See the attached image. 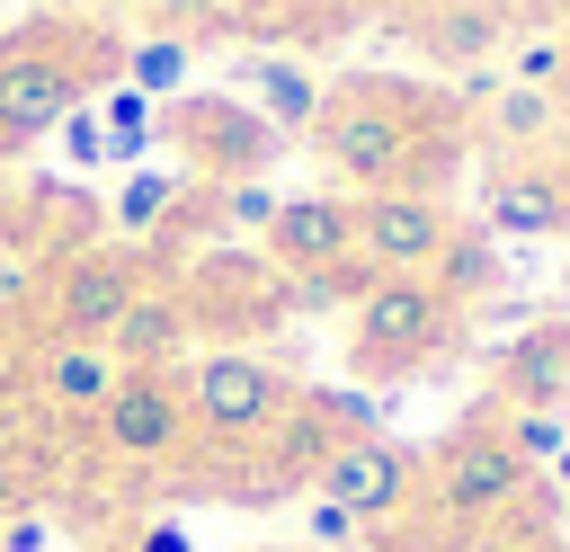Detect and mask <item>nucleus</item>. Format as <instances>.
I'll list each match as a JSON object with an SVG mask.
<instances>
[{
  "label": "nucleus",
  "mask_w": 570,
  "mask_h": 552,
  "mask_svg": "<svg viewBox=\"0 0 570 552\" xmlns=\"http://www.w3.org/2000/svg\"><path fill=\"white\" fill-rule=\"evenodd\" d=\"M312 151L356 187V196H383V187H428L445 178L454 142H445V107L410 80H347L330 89L321 125H312Z\"/></svg>",
  "instance_id": "obj_1"
},
{
  "label": "nucleus",
  "mask_w": 570,
  "mask_h": 552,
  "mask_svg": "<svg viewBox=\"0 0 570 552\" xmlns=\"http://www.w3.org/2000/svg\"><path fill=\"white\" fill-rule=\"evenodd\" d=\"M178 392H187L196 481H214V490H232V472H249L267 454V436L294 418V401H303V383L267 347H196L178 365Z\"/></svg>",
  "instance_id": "obj_2"
},
{
  "label": "nucleus",
  "mask_w": 570,
  "mask_h": 552,
  "mask_svg": "<svg viewBox=\"0 0 570 552\" xmlns=\"http://www.w3.org/2000/svg\"><path fill=\"white\" fill-rule=\"evenodd\" d=\"M445 338H454V303L428 276H374L347 303V365L365 383H401V374L436 365Z\"/></svg>",
  "instance_id": "obj_3"
},
{
  "label": "nucleus",
  "mask_w": 570,
  "mask_h": 552,
  "mask_svg": "<svg viewBox=\"0 0 570 552\" xmlns=\"http://www.w3.org/2000/svg\"><path fill=\"white\" fill-rule=\"evenodd\" d=\"M116 53H125V45L80 53L71 27H45V36L0 45V151H27L36 134H53V125L80 107V89L98 80V62L116 71Z\"/></svg>",
  "instance_id": "obj_4"
},
{
  "label": "nucleus",
  "mask_w": 570,
  "mask_h": 552,
  "mask_svg": "<svg viewBox=\"0 0 570 552\" xmlns=\"http://www.w3.org/2000/svg\"><path fill=\"white\" fill-rule=\"evenodd\" d=\"M89 463L134 472V481L187 463V392H178V374H116V392L89 410Z\"/></svg>",
  "instance_id": "obj_5"
},
{
  "label": "nucleus",
  "mask_w": 570,
  "mask_h": 552,
  "mask_svg": "<svg viewBox=\"0 0 570 552\" xmlns=\"http://www.w3.org/2000/svg\"><path fill=\"white\" fill-rule=\"evenodd\" d=\"M312 499L347 507V516L365 525V543H374V534H392V525L419 507V445H401V436H347V445H330V463L312 472Z\"/></svg>",
  "instance_id": "obj_6"
},
{
  "label": "nucleus",
  "mask_w": 570,
  "mask_h": 552,
  "mask_svg": "<svg viewBox=\"0 0 570 552\" xmlns=\"http://www.w3.org/2000/svg\"><path fill=\"white\" fill-rule=\"evenodd\" d=\"M160 134L178 142V160L205 178V187H232V178H258L276 151H285V134L249 107V98H178L169 116H160Z\"/></svg>",
  "instance_id": "obj_7"
},
{
  "label": "nucleus",
  "mask_w": 570,
  "mask_h": 552,
  "mask_svg": "<svg viewBox=\"0 0 570 552\" xmlns=\"http://www.w3.org/2000/svg\"><path fill=\"white\" fill-rule=\"evenodd\" d=\"M178 294H187L196 338L214 329V347H249V338H267V329L294 312V285H285L276 267H258V258H205Z\"/></svg>",
  "instance_id": "obj_8"
},
{
  "label": "nucleus",
  "mask_w": 570,
  "mask_h": 552,
  "mask_svg": "<svg viewBox=\"0 0 570 552\" xmlns=\"http://www.w3.org/2000/svg\"><path fill=\"white\" fill-rule=\"evenodd\" d=\"M454 240V214L445 196L428 187H383V196H356V258L374 276H428Z\"/></svg>",
  "instance_id": "obj_9"
},
{
  "label": "nucleus",
  "mask_w": 570,
  "mask_h": 552,
  "mask_svg": "<svg viewBox=\"0 0 570 552\" xmlns=\"http://www.w3.org/2000/svg\"><path fill=\"white\" fill-rule=\"evenodd\" d=\"M142 285H151V276H142L134 249H71V258H53V276H45V321H53V338H98V347H107V329L125 321V303H134Z\"/></svg>",
  "instance_id": "obj_10"
},
{
  "label": "nucleus",
  "mask_w": 570,
  "mask_h": 552,
  "mask_svg": "<svg viewBox=\"0 0 570 552\" xmlns=\"http://www.w3.org/2000/svg\"><path fill=\"white\" fill-rule=\"evenodd\" d=\"M258 240H267V267L285 285L294 276H321V267L356 258V196H285Z\"/></svg>",
  "instance_id": "obj_11"
},
{
  "label": "nucleus",
  "mask_w": 570,
  "mask_h": 552,
  "mask_svg": "<svg viewBox=\"0 0 570 552\" xmlns=\"http://www.w3.org/2000/svg\"><path fill=\"white\" fill-rule=\"evenodd\" d=\"M18 374H27V392H36V410H53V418H80L89 427V410L116 392V356L98 347V338H36L27 356H18Z\"/></svg>",
  "instance_id": "obj_12"
},
{
  "label": "nucleus",
  "mask_w": 570,
  "mask_h": 552,
  "mask_svg": "<svg viewBox=\"0 0 570 552\" xmlns=\"http://www.w3.org/2000/svg\"><path fill=\"white\" fill-rule=\"evenodd\" d=\"M107 356L116 374H178L196 356V321H187V294L178 285H142L125 303V321L107 329Z\"/></svg>",
  "instance_id": "obj_13"
},
{
  "label": "nucleus",
  "mask_w": 570,
  "mask_h": 552,
  "mask_svg": "<svg viewBox=\"0 0 570 552\" xmlns=\"http://www.w3.org/2000/svg\"><path fill=\"white\" fill-rule=\"evenodd\" d=\"M490 410H570V321H534L499 347Z\"/></svg>",
  "instance_id": "obj_14"
},
{
  "label": "nucleus",
  "mask_w": 570,
  "mask_h": 552,
  "mask_svg": "<svg viewBox=\"0 0 570 552\" xmlns=\"http://www.w3.org/2000/svg\"><path fill=\"white\" fill-rule=\"evenodd\" d=\"M481 214L508 240H552V231H570V169H552V160H499L490 187H481Z\"/></svg>",
  "instance_id": "obj_15"
},
{
  "label": "nucleus",
  "mask_w": 570,
  "mask_h": 552,
  "mask_svg": "<svg viewBox=\"0 0 570 552\" xmlns=\"http://www.w3.org/2000/svg\"><path fill=\"white\" fill-rule=\"evenodd\" d=\"M240 98H249L276 134H312L321 107H330V89H321V71H312L303 53H249V62H240Z\"/></svg>",
  "instance_id": "obj_16"
},
{
  "label": "nucleus",
  "mask_w": 570,
  "mask_h": 552,
  "mask_svg": "<svg viewBox=\"0 0 570 552\" xmlns=\"http://www.w3.org/2000/svg\"><path fill=\"white\" fill-rule=\"evenodd\" d=\"M419 36H428V53H436V62L481 71L490 53H508L517 9H508V0H445V9H428V18H419Z\"/></svg>",
  "instance_id": "obj_17"
},
{
  "label": "nucleus",
  "mask_w": 570,
  "mask_h": 552,
  "mask_svg": "<svg viewBox=\"0 0 570 552\" xmlns=\"http://www.w3.org/2000/svg\"><path fill=\"white\" fill-rule=\"evenodd\" d=\"M561 125H570V98H561V89H517V80H499V89L481 98V134H490L508 160H534L543 142H561Z\"/></svg>",
  "instance_id": "obj_18"
},
{
  "label": "nucleus",
  "mask_w": 570,
  "mask_h": 552,
  "mask_svg": "<svg viewBox=\"0 0 570 552\" xmlns=\"http://www.w3.org/2000/svg\"><path fill=\"white\" fill-rule=\"evenodd\" d=\"M187 62H196V45H187V36H134V45L116 53L125 89H142V98H169V89L187 80Z\"/></svg>",
  "instance_id": "obj_19"
},
{
  "label": "nucleus",
  "mask_w": 570,
  "mask_h": 552,
  "mask_svg": "<svg viewBox=\"0 0 570 552\" xmlns=\"http://www.w3.org/2000/svg\"><path fill=\"white\" fill-rule=\"evenodd\" d=\"M481 418H490V436H499L525 472H534V463H552V454L570 445V418H561V410H481Z\"/></svg>",
  "instance_id": "obj_20"
},
{
  "label": "nucleus",
  "mask_w": 570,
  "mask_h": 552,
  "mask_svg": "<svg viewBox=\"0 0 570 552\" xmlns=\"http://www.w3.org/2000/svg\"><path fill=\"white\" fill-rule=\"evenodd\" d=\"M499 62H508L517 89H570V36H552V27L543 36H508Z\"/></svg>",
  "instance_id": "obj_21"
},
{
  "label": "nucleus",
  "mask_w": 570,
  "mask_h": 552,
  "mask_svg": "<svg viewBox=\"0 0 570 552\" xmlns=\"http://www.w3.org/2000/svg\"><path fill=\"white\" fill-rule=\"evenodd\" d=\"M178 169H151V178H134L125 196H116V231H160L169 214H178Z\"/></svg>",
  "instance_id": "obj_22"
},
{
  "label": "nucleus",
  "mask_w": 570,
  "mask_h": 552,
  "mask_svg": "<svg viewBox=\"0 0 570 552\" xmlns=\"http://www.w3.org/2000/svg\"><path fill=\"white\" fill-rule=\"evenodd\" d=\"M151 125H160V107H151L142 89H107V134H98V142H107L116 160L151 151Z\"/></svg>",
  "instance_id": "obj_23"
},
{
  "label": "nucleus",
  "mask_w": 570,
  "mask_h": 552,
  "mask_svg": "<svg viewBox=\"0 0 570 552\" xmlns=\"http://www.w3.org/2000/svg\"><path fill=\"white\" fill-rule=\"evenodd\" d=\"M151 18H160V36H232V18H240V0H142Z\"/></svg>",
  "instance_id": "obj_24"
},
{
  "label": "nucleus",
  "mask_w": 570,
  "mask_h": 552,
  "mask_svg": "<svg viewBox=\"0 0 570 552\" xmlns=\"http://www.w3.org/2000/svg\"><path fill=\"white\" fill-rule=\"evenodd\" d=\"M276 187L267 178H232V187H214V223H232V231H267L276 223Z\"/></svg>",
  "instance_id": "obj_25"
},
{
  "label": "nucleus",
  "mask_w": 570,
  "mask_h": 552,
  "mask_svg": "<svg viewBox=\"0 0 570 552\" xmlns=\"http://www.w3.org/2000/svg\"><path fill=\"white\" fill-rule=\"evenodd\" d=\"M303 525H312V543H330V552H356V543H365V525H356L347 507H330V499H303Z\"/></svg>",
  "instance_id": "obj_26"
},
{
  "label": "nucleus",
  "mask_w": 570,
  "mask_h": 552,
  "mask_svg": "<svg viewBox=\"0 0 570 552\" xmlns=\"http://www.w3.org/2000/svg\"><path fill=\"white\" fill-rule=\"evenodd\" d=\"M125 552H196V543H187V525H178V516H142V525L125 534Z\"/></svg>",
  "instance_id": "obj_27"
},
{
  "label": "nucleus",
  "mask_w": 570,
  "mask_h": 552,
  "mask_svg": "<svg viewBox=\"0 0 570 552\" xmlns=\"http://www.w3.org/2000/svg\"><path fill=\"white\" fill-rule=\"evenodd\" d=\"M27 507H36V481H27V472H18V454L0 445V525H9V516H27Z\"/></svg>",
  "instance_id": "obj_28"
},
{
  "label": "nucleus",
  "mask_w": 570,
  "mask_h": 552,
  "mask_svg": "<svg viewBox=\"0 0 570 552\" xmlns=\"http://www.w3.org/2000/svg\"><path fill=\"white\" fill-rule=\"evenodd\" d=\"M463 552H561L552 534H481V543H463Z\"/></svg>",
  "instance_id": "obj_29"
},
{
  "label": "nucleus",
  "mask_w": 570,
  "mask_h": 552,
  "mask_svg": "<svg viewBox=\"0 0 570 552\" xmlns=\"http://www.w3.org/2000/svg\"><path fill=\"white\" fill-rule=\"evenodd\" d=\"M276 9H303V0H240V18H276Z\"/></svg>",
  "instance_id": "obj_30"
},
{
  "label": "nucleus",
  "mask_w": 570,
  "mask_h": 552,
  "mask_svg": "<svg viewBox=\"0 0 570 552\" xmlns=\"http://www.w3.org/2000/svg\"><path fill=\"white\" fill-rule=\"evenodd\" d=\"M552 490H570V445H561V454H552Z\"/></svg>",
  "instance_id": "obj_31"
},
{
  "label": "nucleus",
  "mask_w": 570,
  "mask_h": 552,
  "mask_svg": "<svg viewBox=\"0 0 570 552\" xmlns=\"http://www.w3.org/2000/svg\"><path fill=\"white\" fill-rule=\"evenodd\" d=\"M561 303H570V267H561Z\"/></svg>",
  "instance_id": "obj_32"
}]
</instances>
